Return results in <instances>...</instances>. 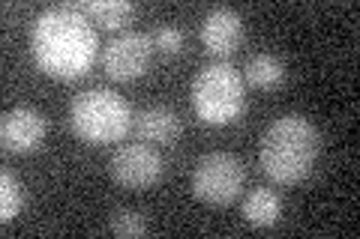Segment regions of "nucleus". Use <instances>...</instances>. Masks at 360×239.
<instances>
[{"instance_id":"8","label":"nucleus","mask_w":360,"mask_h":239,"mask_svg":"<svg viewBox=\"0 0 360 239\" xmlns=\"http://www.w3.org/2000/svg\"><path fill=\"white\" fill-rule=\"evenodd\" d=\"M49 135V120L39 108L15 105L0 120V141L9 153H30L45 141Z\"/></svg>"},{"instance_id":"13","label":"nucleus","mask_w":360,"mask_h":239,"mask_svg":"<svg viewBox=\"0 0 360 239\" xmlns=\"http://www.w3.org/2000/svg\"><path fill=\"white\" fill-rule=\"evenodd\" d=\"M82 13L103 27H120L135 15V4L132 0H82Z\"/></svg>"},{"instance_id":"14","label":"nucleus","mask_w":360,"mask_h":239,"mask_svg":"<svg viewBox=\"0 0 360 239\" xmlns=\"http://www.w3.org/2000/svg\"><path fill=\"white\" fill-rule=\"evenodd\" d=\"M21 207H25V189H21L18 177L6 168L0 174V221L9 224L21 212Z\"/></svg>"},{"instance_id":"7","label":"nucleus","mask_w":360,"mask_h":239,"mask_svg":"<svg viewBox=\"0 0 360 239\" xmlns=\"http://www.w3.org/2000/svg\"><path fill=\"white\" fill-rule=\"evenodd\" d=\"M150 57H153V36H148L141 30H123L108 42L103 63H105L108 78H115V81H132V78L148 72Z\"/></svg>"},{"instance_id":"2","label":"nucleus","mask_w":360,"mask_h":239,"mask_svg":"<svg viewBox=\"0 0 360 239\" xmlns=\"http://www.w3.org/2000/svg\"><path fill=\"white\" fill-rule=\"evenodd\" d=\"M321 153V132L303 114H283L262 135L258 144V162L264 174L276 183H300L315 168Z\"/></svg>"},{"instance_id":"15","label":"nucleus","mask_w":360,"mask_h":239,"mask_svg":"<svg viewBox=\"0 0 360 239\" xmlns=\"http://www.w3.org/2000/svg\"><path fill=\"white\" fill-rule=\"evenodd\" d=\"M108 231L115 236H144L148 233V221L139 210H117L108 221Z\"/></svg>"},{"instance_id":"4","label":"nucleus","mask_w":360,"mask_h":239,"mask_svg":"<svg viewBox=\"0 0 360 239\" xmlns=\"http://www.w3.org/2000/svg\"><path fill=\"white\" fill-rule=\"evenodd\" d=\"M193 108L207 126H229L246 108V81L229 60L201 66L193 78Z\"/></svg>"},{"instance_id":"1","label":"nucleus","mask_w":360,"mask_h":239,"mask_svg":"<svg viewBox=\"0 0 360 239\" xmlns=\"http://www.w3.org/2000/svg\"><path fill=\"white\" fill-rule=\"evenodd\" d=\"M96 27L78 4H54L42 9L30 27V54L37 66L60 81L84 75L96 60Z\"/></svg>"},{"instance_id":"16","label":"nucleus","mask_w":360,"mask_h":239,"mask_svg":"<svg viewBox=\"0 0 360 239\" xmlns=\"http://www.w3.org/2000/svg\"><path fill=\"white\" fill-rule=\"evenodd\" d=\"M153 45H156V48H160L162 54H177L180 48H184V30L174 27V25L156 27V33H153Z\"/></svg>"},{"instance_id":"9","label":"nucleus","mask_w":360,"mask_h":239,"mask_svg":"<svg viewBox=\"0 0 360 239\" xmlns=\"http://www.w3.org/2000/svg\"><path fill=\"white\" fill-rule=\"evenodd\" d=\"M201 42L217 57H229L243 42V15L231 6H213L201 18Z\"/></svg>"},{"instance_id":"10","label":"nucleus","mask_w":360,"mask_h":239,"mask_svg":"<svg viewBox=\"0 0 360 239\" xmlns=\"http://www.w3.org/2000/svg\"><path fill=\"white\" fill-rule=\"evenodd\" d=\"M132 129H135V135H139L141 141H148V144H172V141L180 138L184 123H180L174 108H168V105H148L144 111L135 114Z\"/></svg>"},{"instance_id":"11","label":"nucleus","mask_w":360,"mask_h":239,"mask_svg":"<svg viewBox=\"0 0 360 239\" xmlns=\"http://www.w3.org/2000/svg\"><path fill=\"white\" fill-rule=\"evenodd\" d=\"M283 215V198L274 189L258 186L243 198V219L252 227H274Z\"/></svg>"},{"instance_id":"6","label":"nucleus","mask_w":360,"mask_h":239,"mask_svg":"<svg viewBox=\"0 0 360 239\" xmlns=\"http://www.w3.org/2000/svg\"><path fill=\"white\" fill-rule=\"evenodd\" d=\"M162 156L148 144H123L108 158V174L127 189H148L162 177Z\"/></svg>"},{"instance_id":"5","label":"nucleus","mask_w":360,"mask_h":239,"mask_svg":"<svg viewBox=\"0 0 360 239\" xmlns=\"http://www.w3.org/2000/svg\"><path fill=\"white\" fill-rule=\"evenodd\" d=\"M246 168L234 153L213 150L195 162L193 170V195L210 207H229L243 191Z\"/></svg>"},{"instance_id":"12","label":"nucleus","mask_w":360,"mask_h":239,"mask_svg":"<svg viewBox=\"0 0 360 239\" xmlns=\"http://www.w3.org/2000/svg\"><path fill=\"white\" fill-rule=\"evenodd\" d=\"M243 81L252 84L258 90H274L285 81V63L283 57L270 54V51H258L246 60V69H243Z\"/></svg>"},{"instance_id":"3","label":"nucleus","mask_w":360,"mask_h":239,"mask_svg":"<svg viewBox=\"0 0 360 239\" xmlns=\"http://www.w3.org/2000/svg\"><path fill=\"white\" fill-rule=\"evenodd\" d=\"M70 126L87 144H115L132 129V108L117 90L90 87L72 96Z\"/></svg>"}]
</instances>
